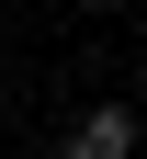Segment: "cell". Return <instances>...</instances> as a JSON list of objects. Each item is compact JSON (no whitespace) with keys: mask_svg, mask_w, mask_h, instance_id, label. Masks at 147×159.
<instances>
[{"mask_svg":"<svg viewBox=\"0 0 147 159\" xmlns=\"http://www.w3.org/2000/svg\"><path fill=\"white\" fill-rule=\"evenodd\" d=\"M57 159H136V114H124V102H102V114H79Z\"/></svg>","mask_w":147,"mask_h":159,"instance_id":"6da1fadb","label":"cell"}]
</instances>
